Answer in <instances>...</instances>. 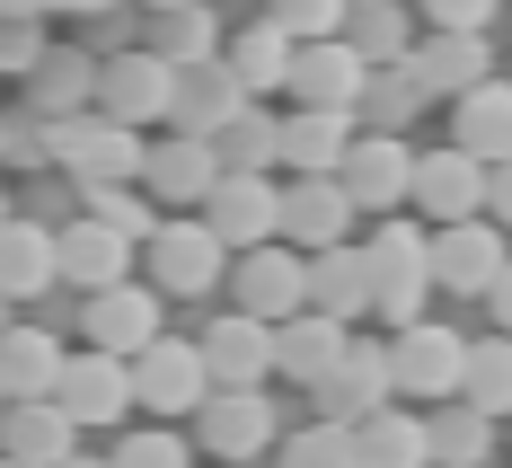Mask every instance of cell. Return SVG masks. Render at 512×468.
Wrapping results in <instances>:
<instances>
[{"instance_id": "obj_5", "label": "cell", "mask_w": 512, "mask_h": 468, "mask_svg": "<svg viewBox=\"0 0 512 468\" xmlns=\"http://www.w3.org/2000/svg\"><path fill=\"white\" fill-rule=\"evenodd\" d=\"M221 283H230V310H248L256 327H283L292 310H309V274H301V257H292L283 239H265V248H239Z\"/></svg>"}, {"instance_id": "obj_10", "label": "cell", "mask_w": 512, "mask_h": 468, "mask_svg": "<svg viewBox=\"0 0 512 468\" xmlns=\"http://www.w3.org/2000/svg\"><path fill=\"white\" fill-rule=\"evenodd\" d=\"M168 89H177V71L159 62V53L142 45H124V53H106L98 62V115L106 124H168Z\"/></svg>"}, {"instance_id": "obj_30", "label": "cell", "mask_w": 512, "mask_h": 468, "mask_svg": "<svg viewBox=\"0 0 512 468\" xmlns=\"http://www.w3.org/2000/svg\"><path fill=\"white\" fill-rule=\"evenodd\" d=\"M415 45V9L407 0H354L345 9V53H354L362 71H398Z\"/></svg>"}, {"instance_id": "obj_53", "label": "cell", "mask_w": 512, "mask_h": 468, "mask_svg": "<svg viewBox=\"0 0 512 468\" xmlns=\"http://www.w3.org/2000/svg\"><path fill=\"white\" fill-rule=\"evenodd\" d=\"M0 468H18V460H0Z\"/></svg>"}, {"instance_id": "obj_6", "label": "cell", "mask_w": 512, "mask_h": 468, "mask_svg": "<svg viewBox=\"0 0 512 468\" xmlns=\"http://www.w3.org/2000/svg\"><path fill=\"white\" fill-rule=\"evenodd\" d=\"M124 380H133V407H151V416H195L204 389H212L195 336H151V345L124 363Z\"/></svg>"}, {"instance_id": "obj_22", "label": "cell", "mask_w": 512, "mask_h": 468, "mask_svg": "<svg viewBox=\"0 0 512 468\" xmlns=\"http://www.w3.org/2000/svg\"><path fill=\"white\" fill-rule=\"evenodd\" d=\"M301 274H309V310H318V318H336V327L371 318V257H362L354 239H345V248L301 257Z\"/></svg>"}, {"instance_id": "obj_46", "label": "cell", "mask_w": 512, "mask_h": 468, "mask_svg": "<svg viewBox=\"0 0 512 468\" xmlns=\"http://www.w3.org/2000/svg\"><path fill=\"white\" fill-rule=\"evenodd\" d=\"M477 301H486V318H495V336H512V257L495 265V283H486Z\"/></svg>"}, {"instance_id": "obj_16", "label": "cell", "mask_w": 512, "mask_h": 468, "mask_svg": "<svg viewBox=\"0 0 512 468\" xmlns=\"http://www.w3.org/2000/svg\"><path fill=\"white\" fill-rule=\"evenodd\" d=\"M133 239H115V230H98L89 212L71 221V230H53V283H71L80 301L89 292H106V283H133Z\"/></svg>"}, {"instance_id": "obj_36", "label": "cell", "mask_w": 512, "mask_h": 468, "mask_svg": "<svg viewBox=\"0 0 512 468\" xmlns=\"http://www.w3.org/2000/svg\"><path fill=\"white\" fill-rule=\"evenodd\" d=\"M460 398H468L486 424H504V416H512V336H468Z\"/></svg>"}, {"instance_id": "obj_18", "label": "cell", "mask_w": 512, "mask_h": 468, "mask_svg": "<svg viewBox=\"0 0 512 468\" xmlns=\"http://www.w3.org/2000/svg\"><path fill=\"white\" fill-rule=\"evenodd\" d=\"M283 248H345L354 239V195L336 186V177H292L283 186V230H274Z\"/></svg>"}, {"instance_id": "obj_41", "label": "cell", "mask_w": 512, "mask_h": 468, "mask_svg": "<svg viewBox=\"0 0 512 468\" xmlns=\"http://www.w3.org/2000/svg\"><path fill=\"white\" fill-rule=\"evenodd\" d=\"M106 468H195V442H186V433H168V424H151V433H124Z\"/></svg>"}, {"instance_id": "obj_34", "label": "cell", "mask_w": 512, "mask_h": 468, "mask_svg": "<svg viewBox=\"0 0 512 468\" xmlns=\"http://www.w3.org/2000/svg\"><path fill=\"white\" fill-rule=\"evenodd\" d=\"M142 53H159L168 71H186V62H212V53H221V18H212L204 0L151 9V36H142Z\"/></svg>"}, {"instance_id": "obj_29", "label": "cell", "mask_w": 512, "mask_h": 468, "mask_svg": "<svg viewBox=\"0 0 512 468\" xmlns=\"http://www.w3.org/2000/svg\"><path fill=\"white\" fill-rule=\"evenodd\" d=\"M71 345L53 327H0V398H53Z\"/></svg>"}, {"instance_id": "obj_28", "label": "cell", "mask_w": 512, "mask_h": 468, "mask_svg": "<svg viewBox=\"0 0 512 468\" xmlns=\"http://www.w3.org/2000/svg\"><path fill=\"white\" fill-rule=\"evenodd\" d=\"M45 292H53V230L9 212L0 221V301L18 310V301H45Z\"/></svg>"}, {"instance_id": "obj_15", "label": "cell", "mask_w": 512, "mask_h": 468, "mask_svg": "<svg viewBox=\"0 0 512 468\" xmlns=\"http://www.w3.org/2000/svg\"><path fill=\"white\" fill-rule=\"evenodd\" d=\"M407 195L424 204L433 230H451V221H477V212H486V168L442 142V151H424V159L407 168Z\"/></svg>"}, {"instance_id": "obj_25", "label": "cell", "mask_w": 512, "mask_h": 468, "mask_svg": "<svg viewBox=\"0 0 512 468\" xmlns=\"http://www.w3.org/2000/svg\"><path fill=\"white\" fill-rule=\"evenodd\" d=\"M292 106H345L354 115V89H362V62L345 53V36H318V45H292V71H283Z\"/></svg>"}, {"instance_id": "obj_52", "label": "cell", "mask_w": 512, "mask_h": 468, "mask_svg": "<svg viewBox=\"0 0 512 468\" xmlns=\"http://www.w3.org/2000/svg\"><path fill=\"white\" fill-rule=\"evenodd\" d=\"M0 327H9V301H0Z\"/></svg>"}, {"instance_id": "obj_38", "label": "cell", "mask_w": 512, "mask_h": 468, "mask_svg": "<svg viewBox=\"0 0 512 468\" xmlns=\"http://www.w3.org/2000/svg\"><path fill=\"white\" fill-rule=\"evenodd\" d=\"M80 195H89V221L115 230V239H133V248L159 230V204L142 195V186H80Z\"/></svg>"}, {"instance_id": "obj_9", "label": "cell", "mask_w": 512, "mask_h": 468, "mask_svg": "<svg viewBox=\"0 0 512 468\" xmlns=\"http://www.w3.org/2000/svg\"><path fill=\"white\" fill-rule=\"evenodd\" d=\"M80 327H89V354H115V363H133L151 336H168V301H159L151 283H106V292H89Z\"/></svg>"}, {"instance_id": "obj_50", "label": "cell", "mask_w": 512, "mask_h": 468, "mask_svg": "<svg viewBox=\"0 0 512 468\" xmlns=\"http://www.w3.org/2000/svg\"><path fill=\"white\" fill-rule=\"evenodd\" d=\"M0 221H9V186H0Z\"/></svg>"}, {"instance_id": "obj_35", "label": "cell", "mask_w": 512, "mask_h": 468, "mask_svg": "<svg viewBox=\"0 0 512 468\" xmlns=\"http://www.w3.org/2000/svg\"><path fill=\"white\" fill-rule=\"evenodd\" d=\"M424 442H433V468H486V460H495V424L477 416L468 398L424 407Z\"/></svg>"}, {"instance_id": "obj_45", "label": "cell", "mask_w": 512, "mask_h": 468, "mask_svg": "<svg viewBox=\"0 0 512 468\" xmlns=\"http://www.w3.org/2000/svg\"><path fill=\"white\" fill-rule=\"evenodd\" d=\"M486 221H495V230H512V159H495V168H486Z\"/></svg>"}, {"instance_id": "obj_12", "label": "cell", "mask_w": 512, "mask_h": 468, "mask_svg": "<svg viewBox=\"0 0 512 468\" xmlns=\"http://www.w3.org/2000/svg\"><path fill=\"white\" fill-rule=\"evenodd\" d=\"M398 71L415 80V98H424V106H433V98L451 106V98H468L477 80H495V45H486V36H415Z\"/></svg>"}, {"instance_id": "obj_49", "label": "cell", "mask_w": 512, "mask_h": 468, "mask_svg": "<svg viewBox=\"0 0 512 468\" xmlns=\"http://www.w3.org/2000/svg\"><path fill=\"white\" fill-rule=\"evenodd\" d=\"M151 9H177V0H142V18H151Z\"/></svg>"}, {"instance_id": "obj_14", "label": "cell", "mask_w": 512, "mask_h": 468, "mask_svg": "<svg viewBox=\"0 0 512 468\" xmlns=\"http://www.w3.org/2000/svg\"><path fill=\"white\" fill-rule=\"evenodd\" d=\"M195 354H204L212 389H265V380H274V327H256L248 310H221L204 336H195Z\"/></svg>"}, {"instance_id": "obj_3", "label": "cell", "mask_w": 512, "mask_h": 468, "mask_svg": "<svg viewBox=\"0 0 512 468\" xmlns=\"http://www.w3.org/2000/svg\"><path fill=\"white\" fill-rule=\"evenodd\" d=\"M460 363H468V336L442 327V318H415L389 336V398H460Z\"/></svg>"}, {"instance_id": "obj_13", "label": "cell", "mask_w": 512, "mask_h": 468, "mask_svg": "<svg viewBox=\"0 0 512 468\" xmlns=\"http://www.w3.org/2000/svg\"><path fill=\"white\" fill-rule=\"evenodd\" d=\"M407 168H415L407 133H354L345 159H336V186L354 195V212H398L407 204Z\"/></svg>"}, {"instance_id": "obj_17", "label": "cell", "mask_w": 512, "mask_h": 468, "mask_svg": "<svg viewBox=\"0 0 512 468\" xmlns=\"http://www.w3.org/2000/svg\"><path fill=\"white\" fill-rule=\"evenodd\" d=\"M53 407L80 424V433H98V424H124V416H133V380H124L115 354H71L62 380H53Z\"/></svg>"}, {"instance_id": "obj_32", "label": "cell", "mask_w": 512, "mask_h": 468, "mask_svg": "<svg viewBox=\"0 0 512 468\" xmlns=\"http://www.w3.org/2000/svg\"><path fill=\"white\" fill-rule=\"evenodd\" d=\"M212 159H221L230 177H283V115H265V106H239V115L212 133Z\"/></svg>"}, {"instance_id": "obj_4", "label": "cell", "mask_w": 512, "mask_h": 468, "mask_svg": "<svg viewBox=\"0 0 512 468\" xmlns=\"http://www.w3.org/2000/svg\"><path fill=\"white\" fill-rule=\"evenodd\" d=\"M274 433H283V407L265 389H204V407H195V442H204L212 460H230V468L265 460Z\"/></svg>"}, {"instance_id": "obj_7", "label": "cell", "mask_w": 512, "mask_h": 468, "mask_svg": "<svg viewBox=\"0 0 512 468\" xmlns=\"http://www.w3.org/2000/svg\"><path fill=\"white\" fill-rule=\"evenodd\" d=\"M504 230L477 212V221H451V230H424V274H433V292H460L477 301L486 283H495V265H504Z\"/></svg>"}, {"instance_id": "obj_31", "label": "cell", "mask_w": 512, "mask_h": 468, "mask_svg": "<svg viewBox=\"0 0 512 468\" xmlns=\"http://www.w3.org/2000/svg\"><path fill=\"white\" fill-rule=\"evenodd\" d=\"M221 71L248 89V98H283V71H292V36L274 18H256L239 36H221Z\"/></svg>"}, {"instance_id": "obj_44", "label": "cell", "mask_w": 512, "mask_h": 468, "mask_svg": "<svg viewBox=\"0 0 512 468\" xmlns=\"http://www.w3.org/2000/svg\"><path fill=\"white\" fill-rule=\"evenodd\" d=\"M45 62V18H0V71H36Z\"/></svg>"}, {"instance_id": "obj_21", "label": "cell", "mask_w": 512, "mask_h": 468, "mask_svg": "<svg viewBox=\"0 0 512 468\" xmlns=\"http://www.w3.org/2000/svg\"><path fill=\"white\" fill-rule=\"evenodd\" d=\"M212 186H221V159H212V142L168 133V142H151V151H142V195H151V204H204Z\"/></svg>"}, {"instance_id": "obj_47", "label": "cell", "mask_w": 512, "mask_h": 468, "mask_svg": "<svg viewBox=\"0 0 512 468\" xmlns=\"http://www.w3.org/2000/svg\"><path fill=\"white\" fill-rule=\"evenodd\" d=\"M36 9H71V18H98V9H124V0H36Z\"/></svg>"}, {"instance_id": "obj_39", "label": "cell", "mask_w": 512, "mask_h": 468, "mask_svg": "<svg viewBox=\"0 0 512 468\" xmlns=\"http://www.w3.org/2000/svg\"><path fill=\"white\" fill-rule=\"evenodd\" d=\"M345 9L354 0H265V18L292 36V45H318V36H345Z\"/></svg>"}, {"instance_id": "obj_37", "label": "cell", "mask_w": 512, "mask_h": 468, "mask_svg": "<svg viewBox=\"0 0 512 468\" xmlns=\"http://www.w3.org/2000/svg\"><path fill=\"white\" fill-rule=\"evenodd\" d=\"M354 115L371 124V133H407L415 115H424V98H415V80H407V71H362Z\"/></svg>"}, {"instance_id": "obj_51", "label": "cell", "mask_w": 512, "mask_h": 468, "mask_svg": "<svg viewBox=\"0 0 512 468\" xmlns=\"http://www.w3.org/2000/svg\"><path fill=\"white\" fill-rule=\"evenodd\" d=\"M0 142H9V115H0Z\"/></svg>"}, {"instance_id": "obj_43", "label": "cell", "mask_w": 512, "mask_h": 468, "mask_svg": "<svg viewBox=\"0 0 512 468\" xmlns=\"http://www.w3.org/2000/svg\"><path fill=\"white\" fill-rule=\"evenodd\" d=\"M415 9H424V27H433V36H486L504 0H415Z\"/></svg>"}, {"instance_id": "obj_26", "label": "cell", "mask_w": 512, "mask_h": 468, "mask_svg": "<svg viewBox=\"0 0 512 468\" xmlns=\"http://www.w3.org/2000/svg\"><path fill=\"white\" fill-rule=\"evenodd\" d=\"M345 142H354L345 106H292L283 115V177H336Z\"/></svg>"}, {"instance_id": "obj_19", "label": "cell", "mask_w": 512, "mask_h": 468, "mask_svg": "<svg viewBox=\"0 0 512 468\" xmlns=\"http://www.w3.org/2000/svg\"><path fill=\"white\" fill-rule=\"evenodd\" d=\"M239 106H256V98L230 80V71H221V53H212V62H186V71H177V89H168V133L212 142V133H221Z\"/></svg>"}, {"instance_id": "obj_27", "label": "cell", "mask_w": 512, "mask_h": 468, "mask_svg": "<svg viewBox=\"0 0 512 468\" xmlns=\"http://www.w3.org/2000/svg\"><path fill=\"white\" fill-rule=\"evenodd\" d=\"M354 433V468H433V442H424V416L415 407H371L362 424H345Z\"/></svg>"}, {"instance_id": "obj_24", "label": "cell", "mask_w": 512, "mask_h": 468, "mask_svg": "<svg viewBox=\"0 0 512 468\" xmlns=\"http://www.w3.org/2000/svg\"><path fill=\"white\" fill-rule=\"evenodd\" d=\"M98 106V53L80 45H45V62L27 71V115H89Z\"/></svg>"}, {"instance_id": "obj_40", "label": "cell", "mask_w": 512, "mask_h": 468, "mask_svg": "<svg viewBox=\"0 0 512 468\" xmlns=\"http://www.w3.org/2000/svg\"><path fill=\"white\" fill-rule=\"evenodd\" d=\"M283 468H354V433L345 424H301V433H283Z\"/></svg>"}, {"instance_id": "obj_48", "label": "cell", "mask_w": 512, "mask_h": 468, "mask_svg": "<svg viewBox=\"0 0 512 468\" xmlns=\"http://www.w3.org/2000/svg\"><path fill=\"white\" fill-rule=\"evenodd\" d=\"M62 468H106V460H80V451H71V460H62Z\"/></svg>"}, {"instance_id": "obj_42", "label": "cell", "mask_w": 512, "mask_h": 468, "mask_svg": "<svg viewBox=\"0 0 512 468\" xmlns=\"http://www.w3.org/2000/svg\"><path fill=\"white\" fill-rule=\"evenodd\" d=\"M362 257L380 265V274H424V230H415V221H380Z\"/></svg>"}, {"instance_id": "obj_33", "label": "cell", "mask_w": 512, "mask_h": 468, "mask_svg": "<svg viewBox=\"0 0 512 468\" xmlns=\"http://www.w3.org/2000/svg\"><path fill=\"white\" fill-rule=\"evenodd\" d=\"M345 336H354V327H336V318H318V310H292L274 327V371L309 389V380H327V363L345 354Z\"/></svg>"}, {"instance_id": "obj_1", "label": "cell", "mask_w": 512, "mask_h": 468, "mask_svg": "<svg viewBox=\"0 0 512 468\" xmlns=\"http://www.w3.org/2000/svg\"><path fill=\"white\" fill-rule=\"evenodd\" d=\"M142 151H151V142H142L133 124H106L98 106L45 124V159L71 168V186H133V177H142Z\"/></svg>"}, {"instance_id": "obj_2", "label": "cell", "mask_w": 512, "mask_h": 468, "mask_svg": "<svg viewBox=\"0 0 512 468\" xmlns=\"http://www.w3.org/2000/svg\"><path fill=\"white\" fill-rule=\"evenodd\" d=\"M142 265H151L159 301H212V283L230 274V248L212 239L195 212H177V221H159L151 239H142Z\"/></svg>"}, {"instance_id": "obj_8", "label": "cell", "mask_w": 512, "mask_h": 468, "mask_svg": "<svg viewBox=\"0 0 512 468\" xmlns=\"http://www.w3.org/2000/svg\"><path fill=\"white\" fill-rule=\"evenodd\" d=\"M195 221H204L230 257H239V248H265V239L283 230V177H230V168H221V186L204 195Z\"/></svg>"}, {"instance_id": "obj_11", "label": "cell", "mask_w": 512, "mask_h": 468, "mask_svg": "<svg viewBox=\"0 0 512 468\" xmlns=\"http://www.w3.org/2000/svg\"><path fill=\"white\" fill-rule=\"evenodd\" d=\"M309 398H318V424H362L371 407H389V345L345 336V354L327 363V380H309Z\"/></svg>"}, {"instance_id": "obj_20", "label": "cell", "mask_w": 512, "mask_h": 468, "mask_svg": "<svg viewBox=\"0 0 512 468\" xmlns=\"http://www.w3.org/2000/svg\"><path fill=\"white\" fill-rule=\"evenodd\" d=\"M80 451V424L62 416L53 398H0V460L18 468H62Z\"/></svg>"}, {"instance_id": "obj_23", "label": "cell", "mask_w": 512, "mask_h": 468, "mask_svg": "<svg viewBox=\"0 0 512 468\" xmlns=\"http://www.w3.org/2000/svg\"><path fill=\"white\" fill-rule=\"evenodd\" d=\"M451 151H468L477 168L512 159V80H477L468 98H451Z\"/></svg>"}]
</instances>
